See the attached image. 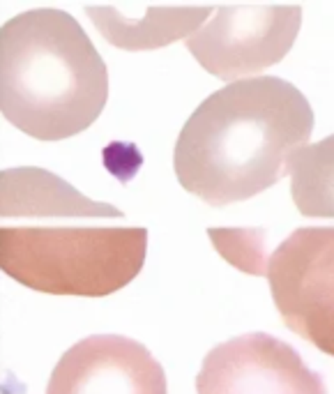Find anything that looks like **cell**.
Wrapping results in <instances>:
<instances>
[{
    "instance_id": "1",
    "label": "cell",
    "mask_w": 334,
    "mask_h": 394,
    "mask_svg": "<svg viewBox=\"0 0 334 394\" xmlns=\"http://www.w3.org/2000/svg\"><path fill=\"white\" fill-rule=\"evenodd\" d=\"M111 217L125 212L88 199L46 169L0 171V270L49 295L116 293L146 263L148 231L83 224Z\"/></svg>"
},
{
    "instance_id": "2",
    "label": "cell",
    "mask_w": 334,
    "mask_h": 394,
    "mask_svg": "<svg viewBox=\"0 0 334 394\" xmlns=\"http://www.w3.org/2000/svg\"><path fill=\"white\" fill-rule=\"evenodd\" d=\"M314 111L279 76L233 81L198 104L173 153L178 183L212 208L253 199L277 185L293 150L307 146Z\"/></svg>"
},
{
    "instance_id": "3",
    "label": "cell",
    "mask_w": 334,
    "mask_h": 394,
    "mask_svg": "<svg viewBox=\"0 0 334 394\" xmlns=\"http://www.w3.org/2000/svg\"><path fill=\"white\" fill-rule=\"evenodd\" d=\"M109 99V72L71 14L28 10L0 26V113L39 141L90 127Z\"/></svg>"
},
{
    "instance_id": "4",
    "label": "cell",
    "mask_w": 334,
    "mask_h": 394,
    "mask_svg": "<svg viewBox=\"0 0 334 394\" xmlns=\"http://www.w3.org/2000/svg\"><path fill=\"white\" fill-rule=\"evenodd\" d=\"M265 277L286 328L334 358V226L293 231L267 256Z\"/></svg>"
},
{
    "instance_id": "5",
    "label": "cell",
    "mask_w": 334,
    "mask_h": 394,
    "mask_svg": "<svg viewBox=\"0 0 334 394\" xmlns=\"http://www.w3.org/2000/svg\"><path fill=\"white\" fill-rule=\"evenodd\" d=\"M300 26V5H221L185 44L205 72L233 83L281 62Z\"/></svg>"
},
{
    "instance_id": "6",
    "label": "cell",
    "mask_w": 334,
    "mask_h": 394,
    "mask_svg": "<svg viewBox=\"0 0 334 394\" xmlns=\"http://www.w3.org/2000/svg\"><path fill=\"white\" fill-rule=\"evenodd\" d=\"M196 394H328V388L291 344L267 332H249L205 356Z\"/></svg>"
},
{
    "instance_id": "7",
    "label": "cell",
    "mask_w": 334,
    "mask_h": 394,
    "mask_svg": "<svg viewBox=\"0 0 334 394\" xmlns=\"http://www.w3.org/2000/svg\"><path fill=\"white\" fill-rule=\"evenodd\" d=\"M46 394H169V388L162 365L143 344L90 335L58 360Z\"/></svg>"
},
{
    "instance_id": "8",
    "label": "cell",
    "mask_w": 334,
    "mask_h": 394,
    "mask_svg": "<svg viewBox=\"0 0 334 394\" xmlns=\"http://www.w3.org/2000/svg\"><path fill=\"white\" fill-rule=\"evenodd\" d=\"M214 7H143L141 17H127L120 7H85L109 44L127 51H146L192 37Z\"/></svg>"
},
{
    "instance_id": "9",
    "label": "cell",
    "mask_w": 334,
    "mask_h": 394,
    "mask_svg": "<svg viewBox=\"0 0 334 394\" xmlns=\"http://www.w3.org/2000/svg\"><path fill=\"white\" fill-rule=\"evenodd\" d=\"M286 171L300 215L334 219V134L293 150Z\"/></svg>"
}]
</instances>
